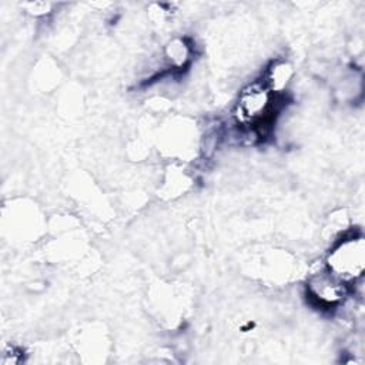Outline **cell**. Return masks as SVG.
Returning <instances> with one entry per match:
<instances>
[{"label":"cell","instance_id":"obj_1","mask_svg":"<svg viewBox=\"0 0 365 365\" xmlns=\"http://www.w3.org/2000/svg\"><path fill=\"white\" fill-rule=\"evenodd\" d=\"M365 264V244L362 237H348L341 240L329 252V272L344 282L361 277Z\"/></svg>","mask_w":365,"mask_h":365},{"label":"cell","instance_id":"obj_5","mask_svg":"<svg viewBox=\"0 0 365 365\" xmlns=\"http://www.w3.org/2000/svg\"><path fill=\"white\" fill-rule=\"evenodd\" d=\"M167 53L175 66H182L185 63V60L188 58V48L181 40H175V41L170 43Z\"/></svg>","mask_w":365,"mask_h":365},{"label":"cell","instance_id":"obj_2","mask_svg":"<svg viewBox=\"0 0 365 365\" xmlns=\"http://www.w3.org/2000/svg\"><path fill=\"white\" fill-rule=\"evenodd\" d=\"M274 111V91L265 83H254L245 87L237 103L238 120L251 127H258L269 120Z\"/></svg>","mask_w":365,"mask_h":365},{"label":"cell","instance_id":"obj_3","mask_svg":"<svg viewBox=\"0 0 365 365\" xmlns=\"http://www.w3.org/2000/svg\"><path fill=\"white\" fill-rule=\"evenodd\" d=\"M308 292L319 305L331 307L341 302L345 295V285L342 279L328 271L309 279Z\"/></svg>","mask_w":365,"mask_h":365},{"label":"cell","instance_id":"obj_4","mask_svg":"<svg viewBox=\"0 0 365 365\" xmlns=\"http://www.w3.org/2000/svg\"><path fill=\"white\" fill-rule=\"evenodd\" d=\"M289 77H291V67L285 61L275 63L272 68L268 71V80L265 86L275 93V90H282L285 87Z\"/></svg>","mask_w":365,"mask_h":365}]
</instances>
